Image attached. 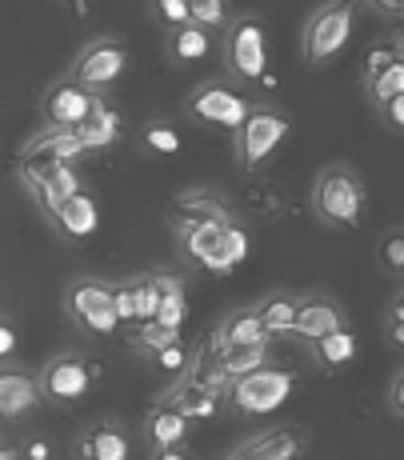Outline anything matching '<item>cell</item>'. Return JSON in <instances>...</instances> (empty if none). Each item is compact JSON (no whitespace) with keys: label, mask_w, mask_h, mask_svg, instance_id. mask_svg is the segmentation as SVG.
<instances>
[{"label":"cell","mask_w":404,"mask_h":460,"mask_svg":"<svg viewBox=\"0 0 404 460\" xmlns=\"http://www.w3.org/2000/svg\"><path fill=\"white\" fill-rule=\"evenodd\" d=\"M153 16L164 24V32L180 29V24H192L189 0H153Z\"/></svg>","instance_id":"d590c367"},{"label":"cell","mask_w":404,"mask_h":460,"mask_svg":"<svg viewBox=\"0 0 404 460\" xmlns=\"http://www.w3.org/2000/svg\"><path fill=\"white\" fill-rule=\"evenodd\" d=\"M101 96L104 93H92V88H84L73 73H65L40 96V117H45V125H57V128H84L89 117L96 112Z\"/></svg>","instance_id":"30bf717a"},{"label":"cell","mask_w":404,"mask_h":460,"mask_svg":"<svg viewBox=\"0 0 404 460\" xmlns=\"http://www.w3.org/2000/svg\"><path fill=\"white\" fill-rule=\"evenodd\" d=\"M364 93L376 101V109L392 101V96L404 93V60H392L389 68H381L376 76H364Z\"/></svg>","instance_id":"f546056e"},{"label":"cell","mask_w":404,"mask_h":460,"mask_svg":"<svg viewBox=\"0 0 404 460\" xmlns=\"http://www.w3.org/2000/svg\"><path fill=\"white\" fill-rule=\"evenodd\" d=\"M381 112H384V120H389L392 128H400V132H404V93H400V96H392V101L384 104Z\"/></svg>","instance_id":"b9f144b4"},{"label":"cell","mask_w":404,"mask_h":460,"mask_svg":"<svg viewBox=\"0 0 404 460\" xmlns=\"http://www.w3.org/2000/svg\"><path fill=\"white\" fill-rule=\"evenodd\" d=\"M153 280H156V288H161V296H164V293H180V288H189V277H184L180 269H156V272H153Z\"/></svg>","instance_id":"74e56055"},{"label":"cell","mask_w":404,"mask_h":460,"mask_svg":"<svg viewBox=\"0 0 404 460\" xmlns=\"http://www.w3.org/2000/svg\"><path fill=\"white\" fill-rule=\"evenodd\" d=\"M172 341H180V329L177 324H164V321H140V324H133V332H128V344H133L136 352H145V357H156V352L169 349Z\"/></svg>","instance_id":"f1b7e54d"},{"label":"cell","mask_w":404,"mask_h":460,"mask_svg":"<svg viewBox=\"0 0 404 460\" xmlns=\"http://www.w3.org/2000/svg\"><path fill=\"white\" fill-rule=\"evenodd\" d=\"M356 0H324L301 29V57L309 68L332 65L353 40Z\"/></svg>","instance_id":"277c9868"},{"label":"cell","mask_w":404,"mask_h":460,"mask_svg":"<svg viewBox=\"0 0 404 460\" xmlns=\"http://www.w3.org/2000/svg\"><path fill=\"white\" fill-rule=\"evenodd\" d=\"M360 4H368L373 13H381V16H392V21L404 13V0H360Z\"/></svg>","instance_id":"7bdbcfd3"},{"label":"cell","mask_w":404,"mask_h":460,"mask_svg":"<svg viewBox=\"0 0 404 460\" xmlns=\"http://www.w3.org/2000/svg\"><path fill=\"white\" fill-rule=\"evenodd\" d=\"M40 404H48L40 376L16 368V360H4V368H0V420L16 424V420L32 417Z\"/></svg>","instance_id":"7c38bea8"},{"label":"cell","mask_w":404,"mask_h":460,"mask_svg":"<svg viewBox=\"0 0 404 460\" xmlns=\"http://www.w3.org/2000/svg\"><path fill=\"white\" fill-rule=\"evenodd\" d=\"M117 308H120V321L125 324L156 321V313H161V288H156L153 272L117 280Z\"/></svg>","instance_id":"ac0fdd59"},{"label":"cell","mask_w":404,"mask_h":460,"mask_svg":"<svg viewBox=\"0 0 404 460\" xmlns=\"http://www.w3.org/2000/svg\"><path fill=\"white\" fill-rule=\"evenodd\" d=\"M368 192L353 164H324L312 184V217L324 228H356L364 217Z\"/></svg>","instance_id":"6da1fadb"},{"label":"cell","mask_w":404,"mask_h":460,"mask_svg":"<svg viewBox=\"0 0 404 460\" xmlns=\"http://www.w3.org/2000/svg\"><path fill=\"white\" fill-rule=\"evenodd\" d=\"M37 376H40V388H45L48 404L65 409V404H76L89 396V388L101 380V365H92L81 352H60V357L45 360V368H40Z\"/></svg>","instance_id":"ba28073f"},{"label":"cell","mask_w":404,"mask_h":460,"mask_svg":"<svg viewBox=\"0 0 404 460\" xmlns=\"http://www.w3.org/2000/svg\"><path fill=\"white\" fill-rule=\"evenodd\" d=\"M0 360H16V329L13 321H0Z\"/></svg>","instance_id":"ab89813d"},{"label":"cell","mask_w":404,"mask_h":460,"mask_svg":"<svg viewBox=\"0 0 404 460\" xmlns=\"http://www.w3.org/2000/svg\"><path fill=\"white\" fill-rule=\"evenodd\" d=\"M65 316L81 324L92 336H112L120 329V308H117V280L101 277H76L65 288Z\"/></svg>","instance_id":"5b68a950"},{"label":"cell","mask_w":404,"mask_h":460,"mask_svg":"<svg viewBox=\"0 0 404 460\" xmlns=\"http://www.w3.org/2000/svg\"><path fill=\"white\" fill-rule=\"evenodd\" d=\"M389 321H400V324H404V293H400V296H392V305H389Z\"/></svg>","instance_id":"ee69618b"},{"label":"cell","mask_w":404,"mask_h":460,"mask_svg":"<svg viewBox=\"0 0 404 460\" xmlns=\"http://www.w3.org/2000/svg\"><path fill=\"white\" fill-rule=\"evenodd\" d=\"M221 65L228 81L257 84L268 73V29L260 16L241 13L228 21L224 44H221Z\"/></svg>","instance_id":"3957f363"},{"label":"cell","mask_w":404,"mask_h":460,"mask_svg":"<svg viewBox=\"0 0 404 460\" xmlns=\"http://www.w3.org/2000/svg\"><path fill=\"white\" fill-rule=\"evenodd\" d=\"M257 308L272 336H288L296 324V313H301V293H268L257 300Z\"/></svg>","instance_id":"484cf974"},{"label":"cell","mask_w":404,"mask_h":460,"mask_svg":"<svg viewBox=\"0 0 404 460\" xmlns=\"http://www.w3.org/2000/svg\"><path fill=\"white\" fill-rule=\"evenodd\" d=\"M189 417L169 401H156L153 409L145 412V445L153 456H164L169 448L189 445Z\"/></svg>","instance_id":"e0dca14e"},{"label":"cell","mask_w":404,"mask_h":460,"mask_svg":"<svg viewBox=\"0 0 404 460\" xmlns=\"http://www.w3.org/2000/svg\"><path fill=\"white\" fill-rule=\"evenodd\" d=\"M125 68H128L125 40H117V37H92L73 57L68 73H73L84 88H92V93H109V88L117 84L120 76H125Z\"/></svg>","instance_id":"9c48e42d"},{"label":"cell","mask_w":404,"mask_h":460,"mask_svg":"<svg viewBox=\"0 0 404 460\" xmlns=\"http://www.w3.org/2000/svg\"><path fill=\"white\" fill-rule=\"evenodd\" d=\"M177 228V244L180 256L192 269H208V272H228L224 264V228L221 220H172Z\"/></svg>","instance_id":"8fae6325"},{"label":"cell","mask_w":404,"mask_h":460,"mask_svg":"<svg viewBox=\"0 0 404 460\" xmlns=\"http://www.w3.org/2000/svg\"><path fill=\"white\" fill-rule=\"evenodd\" d=\"M257 109L252 101H244L228 81H205L197 84L189 96H184V112H189L197 125H208V128H224V132H236L244 125V117Z\"/></svg>","instance_id":"52a82bcc"},{"label":"cell","mask_w":404,"mask_h":460,"mask_svg":"<svg viewBox=\"0 0 404 460\" xmlns=\"http://www.w3.org/2000/svg\"><path fill=\"white\" fill-rule=\"evenodd\" d=\"M96 225H101V208H96V197L89 189L76 192V197H68L65 205H60L57 220H52V228H57V236H65V241H89L96 233Z\"/></svg>","instance_id":"ffe728a7"},{"label":"cell","mask_w":404,"mask_h":460,"mask_svg":"<svg viewBox=\"0 0 404 460\" xmlns=\"http://www.w3.org/2000/svg\"><path fill=\"white\" fill-rule=\"evenodd\" d=\"M73 456H81V460H128V437L120 424L96 420L76 437Z\"/></svg>","instance_id":"d6986e66"},{"label":"cell","mask_w":404,"mask_h":460,"mask_svg":"<svg viewBox=\"0 0 404 460\" xmlns=\"http://www.w3.org/2000/svg\"><path fill=\"white\" fill-rule=\"evenodd\" d=\"M161 401L177 404V409H180L189 420H213L216 412H221V404H228L224 396H216L213 388L197 385V380H189V376H177V380H172V388H164Z\"/></svg>","instance_id":"7402d4cb"},{"label":"cell","mask_w":404,"mask_h":460,"mask_svg":"<svg viewBox=\"0 0 404 460\" xmlns=\"http://www.w3.org/2000/svg\"><path fill=\"white\" fill-rule=\"evenodd\" d=\"M172 220H221V225H233V208H228L224 197H216L213 189H189L172 200Z\"/></svg>","instance_id":"603a6c76"},{"label":"cell","mask_w":404,"mask_h":460,"mask_svg":"<svg viewBox=\"0 0 404 460\" xmlns=\"http://www.w3.org/2000/svg\"><path fill=\"white\" fill-rule=\"evenodd\" d=\"M164 52H169L172 65H197L213 52V32L200 29V24H180V29L164 32Z\"/></svg>","instance_id":"cb8c5ba5"},{"label":"cell","mask_w":404,"mask_h":460,"mask_svg":"<svg viewBox=\"0 0 404 460\" xmlns=\"http://www.w3.org/2000/svg\"><path fill=\"white\" fill-rule=\"evenodd\" d=\"M249 252H252V236H249V228H241V225L233 220V225L224 228V264H228V272H233L236 264L249 261Z\"/></svg>","instance_id":"836d02e7"},{"label":"cell","mask_w":404,"mask_h":460,"mask_svg":"<svg viewBox=\"0 0 404 460\" xmlns=\"http://www.w3.org/2000/svg\"><path fill=\"white\" fill-rule=\"evenodd\" d=\"M272 341H277V336H268V341H252V344H233V349H224V357H216V360H221L224 373L233 380L244 376V373H257V368L272 365V360H268Z\"/></svg>","instance_id":"4316f807"},{"label":"cell","mask_w":404,"mask_h":460,"mask_svg":"<svg viewBox=\"0 0 404 460\" xmlns=\"http://www.w3.org/2000/svg\"><path fill=\"white\" fill-rule=\"evenodd\" d=\"M21 453L29 456V460H48L52 453H57V448H52L45 437H32V440H24V445H21Z\"/></svg>","instance_id":"60d3db41"},{"label":"cell","mask_w":404,"mask_h":460,"mask_svg":"<svg viewBox=\"0 0 404 460\" xmlns=\"http://www.w3.org/2000/svg\"><path fill=\"white\" fill-rule=\"evenodd\" d=\"M288 137H293L288 112H280L277 104H257L244 117V125L233 132V156L244 172H265L268 161L285 148Z\"/></svg>","instance_id":"7a4b0ae2"},{"label":"cell","mask_w":404,"mask_h":460,"mask_svg":"<svg viewBox=\"0 0 404 460\" xmlns=\"http://www.w3.org/2000/svg\"><path fill=\"white\" fill-rule=\"evenodd\" d=\"M60 4H68L76 16H84V13H89V0H60Z\"/></svg>","instance_id":"f6af8a7d"},{"label":"cell","mask_w":404,"mask_h":460,"mask_svg":"<svg viewBox=\"0 0 404 460\" xmlns=\"http://www.w3.org/2000/svg\"><path fill=\"white\" fill-rule=\"evenodd\" d=\"M81 156H89V140H84L81 128L45 125L37 137H29L21 145V161H65V164H76Z\"/></svg>","instance_id":"5bb4252c"},{"label":"cell","mask_w":404,"mask_h":460,"mask_svg":"<svg viewBox=\"0 0 404 460\" xmlns=\"http://www.w3.org/2000/svg\"><path fill=\"white\" fill-rule=\"evenodd\" d=\"M376 256H381V269L384 272H392V277L404 280V228L384 233L381 244H376Z\"/></svg>","instance_id":"d6a6232c"},{"label":"cell","mask_w":404,"mask_h":460,"mask_svg":"<svg viewBox=\"0 0 404 460\" xmlns=\"http://www.w3.org/2000/svg\"><path fill=\"white\" fill-rule=\"evenodd\" d=\"M192 8V24H200V29L208 32H224L228 29V0H189Z\"/></svg>","instance_id":"4dcf8cb0"},{"label":"cell","mask_w":404,"mask_h":460,"mask_svg":"<svg viewBox=\"0 0 404 460\" xmlns=\"http://www.w3.org/2000/svg\"><path fill=\"white\" fill-rule=\"evenodd\" d=\"M184 316H189V288H180V293H164L161 296V313H156V321L164 324H184Z\"/></svg>","instance_id":"8d00e7d4"},{"label":"cell","mask_w":404,"mask_h":460,"mask_svg":"<svg viewBox=\"0 0 404 460\" xmlns=\"http://www.w3.org/2000/svg\"><path fill=\"white\" fill-rule=\"evenodd\" d=\"M389 336H392L397 344H404V324H400V321H389Z\"/></svg>","instance_id":"bcb514c9"},{"label":"cell","mask_w":404,"mask_h":460,"mask_svg":"<svg viewBox=\"0 0 404 460\" xmlns=\"http://www.w3.org/2000/svg\"><path fill=\"white\" fill-rule=\"evenodd\" d=\"M16 176H32L37 184H45L52 197H57V205H65L68 197L84 192L81 172L65 161H16Z\"/></svg>","instance_id":"44dd1931"},{"label":"cell","mask_w":404,"mask_h":460,"mask_svg":"<svg viewBox=\"0 0 404 460\" xmlns=\"http://www.w3.org/2000/svg\"><path fill=\"white\" fill-rule=\"evenodd\" d=\"M304 349L312 352V360L321 368H345V365H353L356 360V352H360V344H356V332L348 329H337V332H329V336H321V341H312V344H304Z\"/></svg>","instance_id":"d4e9b609"},{"label":"cell","mask_w":404,"mask_h":460,"mask_svg":"<svg viewBox=\"0 0 404 460\" xmlns=\"http://www.w3.org/2000/svg\"><path fill=\"white\" fill-rule=\"evenodd\" d=\"M345 324H348V316H345V308H340L337 296L304 293L301 296V313H296V324H293V332H288V336H293V341H301V344H312V341H321V336L345 329Z\"/></svg>","instance_id":"4fadbf2b"},{"label":"cell","mask_w":404,"mask_h":460,"mask_svg":"<svg viewBox=\"0 0 404 460\" xmlns=\"http://www.w3.org/2000/svg\"><path fill=\"white\" fill-rule=\"evenodd\" d=\"M309 453V440L301 429H265L257 437L241 440L228 460H296Z\"/></svg>","instance_id":"9a60e30c"},{"label":"cell","mask_w":404,"mask_h":460,"mask_svg":"<svg viewBox=\"0 0 404 460\" xmlns=\"http://www.w3.org/2000/svg\"><path fill=\"white\" fill-rule=\"evenodd\" d=\"M140 140H145V148H153V153H180V132L169 125V120H148L145 132H140Z\"/></svg>","instance_id":"1f68e13d"},{"label":"cell","mask_w":404,"mask_h":460,"mask_svg":"<svg viewBox=\"0 0 404 460\" xmlns=\"http://www.w3.org/2000/svg\"><path fill=\"white\" fill-rule=\"evenodd\" d=\"M384 401H389V409L404 420V368H400L397 376H392V385H389V393H384Z\"/></svg>","instance_id":"f35d334b"},{"label":"cell","mask_w":404,"mask_h":460,"mask_svg":"<svg viewBox=\"0 0 404 460\" xmlns=\"http://www.w3.org/2000/svg\"><path fill=\"white\" fill-rule=\"evenodd\" d=\"M81 132H84V140H89V153H104V148H112L120 140V112L101 96V101H96V112Z\"/></svg>","instance_id":"83f0119b"},{"label":"cell","mask_w":404,"mask_h":460,"mask_svg":"<svg viewBox=\"0 0 404 460\" xmlns=\"http://www.w3.org/2000/svg\"><path fill=\"white\" fill-rule=\"evenodd\" d=\"M192 352H197V349H189L184 341H172L169 349H161L153 360H156V368H161V373H169L172 380H177V376L184 373V368L192 365Z\"/></svg>","instance_id":"e575fe53"},{"label":"cell","mask_w":404,"mask_h":460,"mask_svg":"<svg viewBox=\"0 0 404 460\" xmlns=\"http://www.w3.org/2000/svg\"><path fill=\"white\" fill-rule=\"evenodd\" d=\"M293 385H296V376L288 373V368L265 365V368H257V373H244L233 380V388H228V409H233L236 417H268V412H277L280 404L293 396Z\"/></svg>","instance_id":"8992f818"},{"label":"cell","mask_w":404,"mask_h":460,"mask_svg":"<svg viewBox=\"0 0 404 460\" xmlns=\"http://www.w3.org/2000/svg\"><path fill=\"white\" fill-rule=\"evenodd\" d=\"M268 336H272V332L265 329V321H260V308L249 305V308H233V313H228L224 321L205 336V349L213 352V357H224V349H233V344L268 341Z\"/></svg>","instance_id":"2e32d148"}]
</instances>
